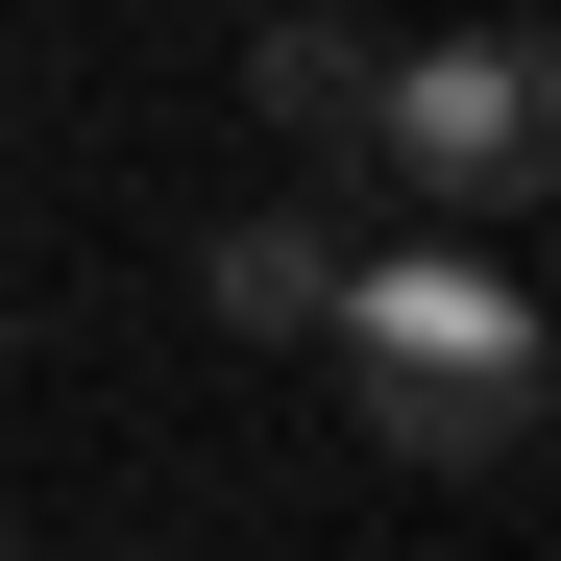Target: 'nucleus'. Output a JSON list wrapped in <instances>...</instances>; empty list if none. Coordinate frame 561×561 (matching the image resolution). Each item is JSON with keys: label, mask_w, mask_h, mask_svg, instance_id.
<instances>
[{"label": "nucleus", "mask_w": 561, "mask_h": 561, "mask_svg": "<svg viewBox=\"0 0 561 561\" xmlns=\"http://www.w3.org/2000/svg\"><path fill=\"white\" fill-rule=\"evenodd\" d=\"M342 415L366 439H391V463H439V489H489V463H537V294H513V268H463L439 220L415 244H342Z\"/></svg>", "instance_id": "1"}, {"label": "nucleus", "mask_w": 561, "mask_h": 561, "mask_svg": "<svg viewBox=\"0 0 561 561\" xmlns=\"http://www.w3.org/2000/svg\"><path fill=\"white\" fill-rule=\"evenodd\" d=\"M366 171H391L415 220H537L561 196V49L537 25H439L366 73Z\"/></svg>", "instance_id": "2"}, {"label": "nucleus", "mask_w": 561, "mask_h": 561, "mask_svg": "<svg viewBox=\"0 0 561 561\" xmlns=\"http://www.w3.org/2000/svg\"><path fill=\"white\" fill-rule=\"evenodd\" d=\"M196 294H220V342H342V196H244L220 244H196Z\"/></svg>", "instance_id": "3"}, {"label": "nucleus", "mask_w": 561, "mask_h": 561, "mask_svg": "<svg viewBox=\"0 0 561 561\" xmlns=\"http://www.w3.org/2000/svg\"><path fill=\"white\" fill-rule=\"evenodd\" d=\"M366 73H391V25H342V0H294V25H244V123L366 171Z\"/></svg>", "instance_id": "4"}, {"label": "nucleus", "mask_w": 561, "mask_h": 561, "mask_svg": "<svg viewBox=\"0 0 561 561\" xmlns=\"http://www.w3.org/2000/svg\"><path fill=\"white\" fill-rule=\"evenodd\" d=\"M0 561H25V537H0Z\"/></svg>", "instance_id": "5"}]
</instances>
